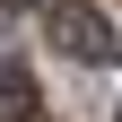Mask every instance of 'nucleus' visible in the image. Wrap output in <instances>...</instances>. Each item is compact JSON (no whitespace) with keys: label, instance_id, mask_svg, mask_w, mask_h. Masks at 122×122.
Masks as SVG:
<instances>
[{"label":"nucleus","instance_id":"1","mask_svg":"<svg viewBox=\"0 0 122 122\" xmlns=\"http://www.w3.org/2000/svg\"><path fill=\"white\" fill-rule=\"evenodd\" d=\"M52 44H61L70 61H105V52H113V26H105L96 9L70 0V9H52Z\"/></svg>","mask_w":122,"mask_h":122},{"label":"nucleus","instance_id":"2","mask_svg":"<svg viewBox=\"0 0 122 122\" xmlns=\"http://www.w3.org/2000/svg\"><path fill=\"white\" fill-rule=\"evenodd\" d=\"M0 122H52L35 96V79H18V70H0Z\"/></svg>","mask_w":122,"mask_h":122},{"label":"nucleus","instance_id":"3","mask_svg":"<svg viewBox=\"0 0 122 122\" xmlns=\"http://www.w3.org/2000/svg\"><path fill=\"white\" fill-rule=\"evenodd\" d=\"M18 9H26V0H18Z\"/></svg>","mask_w":122,"mask_h":122}]
</instances>
